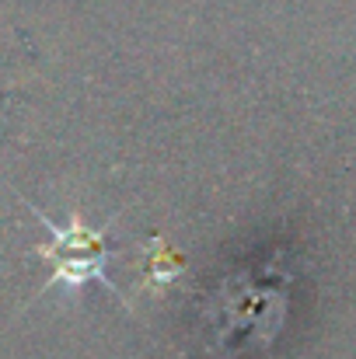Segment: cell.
Here are the masks:
<instances>
[{
  "mask_svg": "<svg viewBox=\"0 0 356 359\" xmlns=\"http://www.w3.org/2000/svg\"><path fill=\"white\" fill-rule=\"evenodd\" d=\"M32 213L46 224V231L53 238V248H49L53 279H49V286H63L67 293H74V290H81L91 279V283H102V286L116 290L112 279H109V272H105V262H109L105 234H91L77 220L70 227H60L46 213H39V210H32Z\"/></svg>",
  "mask_w": 356,
  "mask_h": 359,
  "instance_id": "6da1fadb",
  "label": "cell"
}]
</instances>
